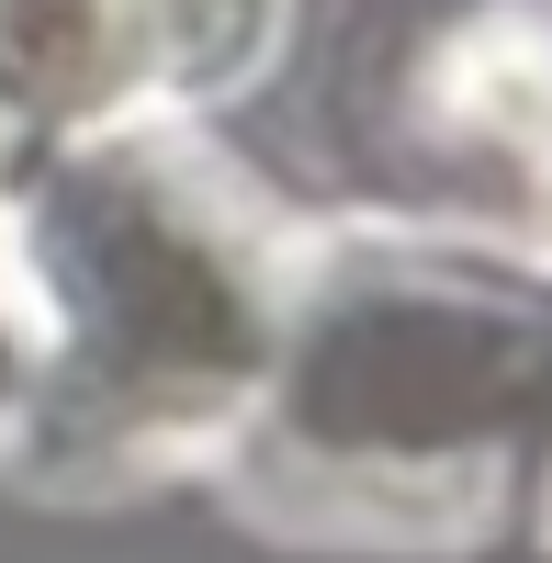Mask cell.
I'll return each instance as SVG.
<instances>
[{"instance_id":"6da1fadb","label":"cell","mask_w":552,"mask_h":563,"mask_svg":"<svg viewBox=\"0 0 552 563\" xmlns=\"http://www.w3.org/2000/svg\"><path fill=\"white\" fill-rule=\"evenodd\" d=\"M12 238L45 361L0 485L135 496L249 440L294 316V260L192 124H135L23 169Z\"/></svg>"},{"instance_id":"7a4b0ae2","label":"cell","mask_w":552,"mask_h":563,"mask_svg":"<svg viewBox=\"0 0 552 563\" xmlns=\"http://www.w3.org/2000/svg\"><path fill=\"white\" fill-rule=\"evenodd\" d=\"M283 0H0V180L249 90Z\"/></svg>"},{"instance_id":"3957f363","label":"cell","mask_w":552,"mask_h":563,"mask_svg":"<svg viewBox=\"0 0 552 563\" xmlns=\"http://www.w3.org/2000/svg\"><path fill=\"white\" fill-rule=\"evenodd\" d=\"M34 294H23V238H12V180H0V474L23 451V417H34Z\"/></svg>"}]
</instances>
